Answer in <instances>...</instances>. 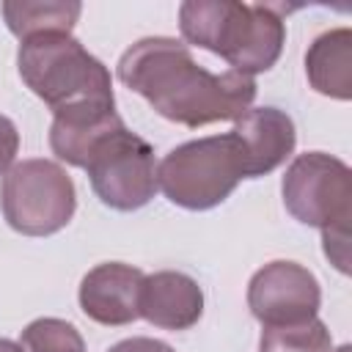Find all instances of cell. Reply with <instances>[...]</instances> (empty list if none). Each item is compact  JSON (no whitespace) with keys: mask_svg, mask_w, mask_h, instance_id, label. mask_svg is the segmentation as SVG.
<instances>
[{"mask_svg":"<svg viewBox=\"0 0 352 352\" xmlns=\"http://www.w3.org/2000/svg\"><path fill=\"white\" fill-rule=\"evenodd\" d=\"M116 74L162 118L192 129L214 121H236L256 99L253 77L239 72L214 74L192 60L184 41L170 36L135 41L118 58Z\"/></svg>","mask_w":352,"mask_h":352,"instance_id":"6da1fadb","label":"cell"},{"mask_svg":"<svg viewBox=\"0 0 352 352\" xmlns=\"http://www.w3.org/2000/svg\"><path fill=\"white\" fill-rule=\"evenodd\" d=\"M182 38L220 55L231 72L261 74L272 69L286 44L283 16L272 6L236 0H187L179 6Z\"/></svg>","mask_w":352,"mask_h":352,"instance_id":"7a4b0ae2","label":"cell"},{"mask_svg":"<svg viewBox=\"0 0 352 352\" xmlns=\"http://www.w3.org/2000/svg\"><path fill=\"white\" fill-rule=\"evenodd\" d=\"M16 69L22 82L52 116L116 107L110 69L72 33H38L25 38L16 52Z\"/></svg>","mask_w":352,"mask_h":352,"instance_id":"3957f363","label":"cell"},{"mask_svg":"<svg viewBox=\"0 0 352 352\" xmlns=\"http://www.w3.org/2000/svg\"><path fill=\"white\" fill-rule=\"evenodd\" d=\"M242 179H248L245 148L234 132L187 140L157 165V187L170 204L190 212L214 209Z\"/></svg>","mask_w":352,"mask_h":352,"instance_id":"277c9868","label":"cell"},{"mask_svg":"<svg viewBox=\"0 0 352 352\" xmlns=\"http://www.w3.org/2000/svg\"><path fill=\"white\" fill-rule=\"evenodd\" d=\"M6 223L25 236H50L69 226L77 209V190L63 165L52 160H22L0 182Z\"/></svg>","mask_w":352,"mask_h":352,"instance_id":"5b68a950","label":"cell"},{"mask_svg":"<svg viewBox=\"0 0 352 352\" xmlns=\"http://www.w3.org/2000/svg\"><path fill=\"white\" fill-rule=\"evenodd\" d=\"M85 173L96 198L118 212H135L146 206L160 190L154 148L124 124L91 148Z\"/></svg>","mask_w":352,"mask_h":352,"instance_id":"8992f818","label":"cell"},{"mask_svg":"<svg viewBox=\"0 0 352 352\" xmlns=\"http://www.w3.org/2000/svg\"><path fill=\"white\" fill-rule=\"evenodd\" d=\"M283 206L294 220L314 228L344 226L352 217V170L338 157L305 151L292 160L280 182Z\"/></svg>","mask_w":352,"mask_h":352,"instance_id":"52a82bcc","label":"cell"},{"mask_svg":"<svg viewBox=\"0 0 352 352\" xmlns=\"http://www.w3.org/2000/svg\"><path fill=\"white\" fill-rule=\"evenodd\" d=\"M322 305L316 275L297 261H270L248 283V308L267 324H294L314 319Z\"/></svg>","mask_w":352,"mask_h":352,"instance_id":"ba28073f","label":"cell"},{"mask_svg":"<svg viewBox=\"0 0 352 352\" xmlns=\"http://www.w3.org/2000/svg\"><path fill=\"white\" fill-rule=\"evenodd\" d=\"M143 272L124 261H104L88 270L80 280V308L88 319L107 324V327H124L140 319V286Z\"/></svg>","mask_w":352,"mask_h":352,"instance_id":"9c48e42d","label":"cell"},{"mask_svg":"<svg viewBox=\"0 0 352 352\" xmlns=\"http://www.w3.org/2000/svg\"><path fill=\"white\" fill-rule=\"evenodd\" d=\"M245 148V176H267L286 157H292L297 143V129L289 113L278 107H253L234 121L231 129Z\"/></svg>","mask_w":352,"mask_h":352,"instance_id":"30bf717a","label":"cell"},{"mask_svg":"<svg viewBox=\"0 0 352 352\" xmlns=\"http://www.w3.org/2000/svg\"><path fill=\"white\" fill-rule=\"evenodd\" d=\"M140 316L162 330H190L204 314V292L195 278L179 270H160L143 278Z\"/></svg>","mask_w":352,"mask_h":352,"instance_id":"8fae6325","label":"cell"},{"mask_svg":"<svg viewBox=\"0 0 352 352\" xmlns=\"http://www.w3.org/2000/svg\"><path fill=\"white\" fill-rule=\"evenodd\" d=\"M305 74L316 94L346 102L352 96V30L333 28L305 52Z\"/></svg>","mask_w":352,"mask_h":352,"instance_id":"7c38bea8","label":"cell"},{"mask_svg":"<svg viewBox=\"0 0 352 352\" xmlns=\"http://www.w3.org/2000/svg\"><path fill=\"white\" fill-rule=\"evenodd\" d=\"M82 6L74 0H6L3 19L8 30L25 41L38 33H72Z\"/></svg>","mask_w":352,"mask_h":352,"instance_id":"4fadbf2b","label":"cell"},{"mask_svg":"<svg viewBox=\"0 0 352 352\" xmlns=\"http://www.w3.org/2000/svg\"><path fill=\"white\" fill-rule=\"evenodd\" d=\"M261 352H333L327 324L314 316L294 324H267L258 338Z\"/></svg>","mask_w":352,"mask_h":352,"instance_id":"5bb4252c","label":"cell"},{"mask_svg":"<svg viewBox=\"0 0 352 352\" xmlns=\"http://www.w3.org/2000/svg\"><path fill=\"white\" fill-rule=\"evenodd\" d=\"M19 346L25 352H85V341L80 330L58 316H41L33 319L19 338Z\"/></svg>","mask_w":352,"mask_h":352,"instance_id":"9a60e30c","label":"cell"},{"mask_svg":"<svg viewBox=\"0 0 352 352\" xmlns=\"http://www.w3.org/2000/svg\"><path fill=\"white\" fill-rule=\"evenodd\" d=\"M322 242H324V256L330 258V264H336V270L346 275L349 272V223L324 228Z\"/></svg>","mask_w":352,"mask_h":352,"instance_id":"2e32d148","label":"cell"},{"mask_svg":"<svg viewBox=\"0 0 352 352\" xmlns=\"http://www.w3.org/2000/svg\"><path fill=\"white\" fill-rule=\"evenodd\" d=\"M16 151H19V132H16V124L0 113V176H6L16 160Z\"/></svg>","mask_w":352,"mask_h":352,"instance_id":"e0dca14e","label":"cell"},{"mask_svg":"<svg viewBox=\"0 0 352 352\" xmlns=\"http://www.w3.org/2000/svg\"><path fill=\"white\" fill-rule=\"evenodd\" d=\"M107 352H176L170 344L160 341V338H148V336H132L124 338L118 344H113Z\"/></svg>","mask_w":352,"mask_h":352,"instance_id":"ac0fdd59","label":"cell"},{"mask_svg":"<svg viewBox=\"0 0 352 352\" xmlns=\"http://www.w3.org/2000/svg\"><path fill=\"white\" fill-rule=\"evenodd\" d=\"M0 352H25V349L11 338H0Z\"/></svg>","mask_w":352,"mask_h":352,"instance_id":"d6986e66","label":"cell"},{"mask_svg":"<svg viewBox=\"0 0 352 352\" xmlns=\"http://www.w3.org/2000/svg\"><path fill=\"white\" fill-rule=\"evenodd\" d=\"M336 352H352V346H349V344H344V346H338Z\"/></svg>","mask_w":352,"mask_h":352,"instance_id":"ffe728a7","label":"cell"}]
</instances>
